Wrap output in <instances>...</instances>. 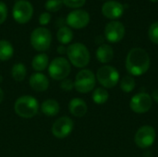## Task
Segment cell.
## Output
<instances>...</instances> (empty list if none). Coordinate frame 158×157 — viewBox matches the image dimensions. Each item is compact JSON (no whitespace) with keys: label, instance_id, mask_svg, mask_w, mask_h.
Masks as SVG:
<instances>
[{"label":"cell","instance_id":"cell-9","mask_svg":"<svg viewBox=\"0 0 158 157\" xmlns=\"http://www.w3.org/2000/svg\"><path fill=\"white\" fill-rule=\"evenodd\" d=\"M156 130L149 125L141 127L134 136L135 144L141 149H146L151 147L156 141Z\"/></svg>","mask_w":158,"mask_h":157},{"label":"cell","instance_id":"cell-25","mask_svg":"<svg viewBox=\"0 0 158 157\" xmlns=\"http://www.w3.org/2000/svg\"><path fill=\"white\" fill-rule=\"evenodd\" d=\"M62 6V0H47L45 3V9L48 12H56L61 9Z\"/></svg>","mask_w":158,"mask_h":157},{"label":"cell","instance_id":"cell-31","mask_svg":"<svg viewBox=\"0 0 158 157\" xmlns=\"http://www.w3.org/2000/svg\"><path fill=\"white\" fill-rule=\"evenodd\" d=\"M57 53L60 54V55H64V54H67V47L63 44L59 45L57 47Z\"/></svg>","mask_w":158,"mask_h":157},{"label":"cell","instance_id":"cell-32","mask_svg":"<svg viewBox=\"0 0 158 157\" xmlns=\"http://www.w3.org/2000/svg\"><path fill=\"white\" fill-rule=\"evenodd\" d=\"M152 99L158 104V89H156L153 93H152V95H151Z\"/></svg>","mask_w":158,"mask_h":157},{"label":"cell","instance_id":"cell-35","mask_svg":"<svg viewBox=\"0 0 158 157\" xmlns=\"http://www.w3.org/2000/svg\"><path fill=\"white\" fill-rule=\"evenodd\" d=\"M150 1H152V2H158V0H150Z\"/></svg>","mask_w":158,"mask_h":157},{"label":"cell","instance_id":"cell-3","mask_svg":"<svg viewBox=\"0 0 158 157\" xmlns=\"http://www.w3.org/2000/svg\"><path fill=\"white\" fill-rule=\"evenodd\" d=\"M14 110L19 117L31 118L37 114L39 110V103L33 96L23 95L16 100Z\"/></svg>","mask_w":158,"mask_h":157},{"label":"cell","instance_id":"cell-2","mask_svg":"<svg viewBox=\"0 0 158 157\" xmlns=\"http://www.w3.org/2000/svg\"><path fill=\"white\" fill-rule=\"evenodd\" d=\"M67 55L69 62L76 68H85L90 62V52L88 48L81 43H71L67 47Z\"/></svg>","mask_w":158,"mask_h":157},{"label":"cell","instance_id":"cell-13","mask_svg":"<svg viewBox=\"0 0 158 157\" xmlns=\"http://www.w3.org/2000/svg\"><path fill=\"white\" fill-rule=\"evenodd\" d=\"M74 129V122L69 117L59 118L52 126V133L56 138L64 139L68 137Z\"/></svg>","mask_w":158,"mask_h":157},{"label":"cell","instance_id":"cell-33","mask_svg":"<svg viewBox=\"0 0 158 157\" xmlns=\"http://www.w3.org/2000/svg\"><path fill=\"white\" fill-rule=\"evenodd\" d=\"M3 100H4V92H3V90L0 88V103H2Z\"/></svg>","mask_w":158,"mask_h":157},{"label":"cell","instance_id":"cell-23","mask_svg":"<svg viewBox=\"0 0 158 157\" xmlns=\"http://www.w3.org/2000/svg\"><path fill=\"white\" fill-rule=\"evenodd\" d=\"M108 97H109V93L107 90L103 87L96 88L93 92V95H92L93 101L96 105H104L108 100Z\"/></svg>","mask_w":158,"mask_h":157},{"label":"cell","instance_id":"cell-12","mask_svg":"<svg viewBox=\"0 0 158 157\" xmlns=\"http://www.w3.org/2000/svg\"><path fill=\"white\" fill-rule=\"evenodd\" d=\"M125 26L122 22L118 20H112L106 25L105 37L112 43L120 42L125 35Z\"/></svg>","mask_w":158,"mask_h":157},{"label":"cell","instance_id":"cell-10","mask_svg":"<svg viewBox=\"0 0 158 157\" xmlns=\"http://www.w3.org/2000/svg\"><path fill=\"white\" fill-rule=\"evenodd\" d=\"M153 105V99L147 93H139L133 95L130 102L131 109L136 114L147 113Z\"/></svg>","mask_w":158,"mask_h":157},{"label":"cell","instance_id":"cell-22","mask_svg":"<svg viewBox=\"0 0 158 157\" xmlns=\"http://www.w3.org/2000/svg\"><path fill=\"white\" fill-rule=\"evenodd\" d=\"M26 74H27V68L24 64L17 63V64L13 65L12 69H11V75H12V78L16 81H18V82L22 81L25 79Z\"/></svg>","mask_w":158,"mask_h":157},{"label":"cell","instance_id":"cell-24","mask_svg":"<svg viewBox=\"0 0 158 157\" xmlns=\"http://www.w3.org/2000/svg\"><path fill=\"white\" fill-rule=\"evenodd\" d=\"M119 84H120V89L124 93H131L135 89V87H136L135 80H134V78L131 75L124 76L120 80Z\"/></svg>","mask_w":158,"mask_h":157},{"label":"cell","instance_id":"cell-26","mask_svg":"<svg viewBox=\"0 0 158 157\" xmlns=\"http://www.w3.org/2000/svg\"><path fill=\"white\" fill-rule=\"evenodd\" d=\"M148 35L152 43L158 44V21L154 22L150 26L149 31H148Z\"/></svg>","mask_w":158,"mask_h":157},{"label":"cell","instance_id":"cell-18","mask_svg":"<svg viewBox=\"0 0 158 157\" xmlns=\"http://www.w3.org/2000/svg\"><path fill=\"white\" fill-rule=\"evenodd\" d=\"M60 106L57 101L54 99H47L44 101L41 105V111L43 114L48 117H54L56 116L59 113Z\"/></svg>","mask_w":158,"mask_h":157},{"label":"cell","instance_id":"cell-19","mask_svg":"<svg viewBox=\"0 0 158 157\" xmlns=\"http://www.w3.org/2000/svg\"><path fill=\"white\" fill-rule=\"evenodd\" d=\"M48 66H49V58L48 56L44 53L38 54L32 58L31 67L37 72L44 71Z\"/></svg>","mask_w":158,"mask_h":157},{"label":"cell","instance_id":"cell-5","mask_svg":"<svg viewBox=\"0 0 158 157\" xmlns=\"http://www.w3.org/2000/svg\"><path fill=\"white\" fill-rule=\"evenodd\" d=\"M97 81L105 89H111L119 82V73L118 69L112 66H103L96 73Z\"/></svg>","mask_w":158,"mask_h":157},{"label":"cell","instance_id":"cell-30","mask_svg":"<svg viewBox=\"0 0 158 157\" xmlns=\"http://www.w3.org/2000/svg\"><path fill=\"white\" fill-rule=\"evenodd\" d=\"M51 20V14L49 12H43L39 17V23L42 26L47 25Z\"/></svg>","mask_w":158,"mask_h":157},{"label":"cell","instance_id":"cell-11","mask_svg":"<svg viewBox=\"0 0 158 157\" xmlns=\"http://www.w3.org/2000/svg\"><path fill=\"white\" fill-rule=\"evenodd\" d=\"M66 22L72 29H83L90 22V15L86 10L75 9L69 13L66 19Z\"/></svg>","mask_w":158,"mask_h":157},{"label":"cell","instance_id":"cell-27","mask_svg":"<svg viewBox=\"0 0 158 157\" xmlns=\"http://www.w3.org/2000/svg\"><path fill=\"white\" fill-rule=\"evenodd\" d=\"M63 5L70 8H80L86 3V0H62Z\"/></svg>","mask_w":158,"mask_h":157},{"label":"cell","instance_id":"cell-29","mask_svg":"<svg viewBox=\"0 0 158 157\" xmlns=\"http://www.w3.org/2000/svg\"><path fill=\"white\" fill-rule=\"evenodd\" d=\"M6 18H7V6L3 1H0V24L4 23Z\"/></svg>","mask_w":158,"mask_h":157},{"label":"cell","instance_id":"cell-1","mask_svg":"<svg viewBox=\"0 0 158 157\" xmlns=\"http://www.w3.org/2000/svg\"><path fill=\"white\" fill-rule=\"evenodd\" d=\"M151 60L148 53L141 48H132L126 57V69L131 76H142L146 73L150 68Z\"/></svg>","mask_w":158,"mask_h":157},{"label":"cell","instance_id":"cell-16","mask_svg":"<svg viewBox=\"0 0 158 157\" xmlns=\"http://www.w3.org/2000/svg\"><path fill=\"white\" fill-rule=\"evenodd\" d=\"M69 109L72 116L76 118L84 117L88 111V106L85 101L81 98H73L69 104Z\"/></svg>","mask_w":158,"mask_h":157},{"label":"cell","instance_id":"cell-14","mask_svg":"<svg viewBox=\"0 0 158 157\" xmlns=\"http://www.w3.org/2000/svg\"><path fill=\"white\" fill-rule=\"evenodd\" d=\"M124 12V6L114 0H110L106 2L102 6V13L103 15L110 19H116L120 18Z\"/></svg>","mask_w":158,"mask_h":157},{"label":"cell","instance_id":"cell-34","mask_svg":"<svg viewBox=\"0 0 158 157\" xmlns=\"http://www.w3.org/2000/svg\"><path fill=\"white\" fill-rule=\"evenodd\" d=\"M3 82V77H2V75H0V83H2Z\"/></svg>","mask_w":158,"mask_h":157},{"label":"cell","instance_id":"cell-17","mask_svg":"<svg viewBox=\"0 0 158 157\" xmlns=\"http://www.w3.org/2000/svg\"><path fill=\"white\" fill-rule=\"evenodd\" d=\"M96 58L100 63L106 64L114 58V50L111 45L103 43L96 50Z\"/></svg>","mask_w":158,"mask_h":157},{"label":"cell","instance_id":"cell-28","mask_svg":"<svg viewBox=\"0 0 158 157\" xmlns=\"http://www.w3.org/2000/svg\"><path fill=\"white\" fill-rule=\"evenodd\" d=\"M60 87L63 91L65 92H70L73 90L74 88V81L71 80V79H65L63 81H61V83H60Z\"/></svg>","mask_w":158,"mask_h":157},{"label":"cell","instance_id":"cell-15","mask_svg":"<svg viewBox=\"0 0 158 157\" xmlns=\"http://www.w3.org/2000/svg\"><path fill=\"white\" fill-rule=\"evenodd\" d=\"M29 84L35 92H44L49 87V80L44 74L36 72L31 75Z\"/></svg>","mask_w":158,"mask_h":157},{"label":"cell","instance_id":"cell-6","mask_svg":"<svg viewBox=\"0 0 158 157\" xmlns=\"http://www.w3.org/2000/svg\"><path fill=\"white\" fill-rule=\"evenodd\" d=\"M96 77L90 69H81L76 75L74 81V88L81 93H87L95 87Z\"/></svg>","mask_w":158,"mask_h":157},{"label":"cell","instance_id":"cell-21","mask_svg":"<svg viewBox=\"0 0 158 157\" xmlns=\"http://www.w3.org/2000/svg\"><path fill=\"white\" fill-rule=\"evenodd\" d=\"M14 54V48L10 42L6 40H0V60L7 61Z\"/></svg>","mask_w":158,"mask_h":157},{"label":"cell","instance_id":"cell-7","mask_svg":"<svg viewBox=\"0 0 158 157\" xmlns=\"http://www.w3.org/2000/svg\"><path fill=\"white\" fill-rule=\"evenodd\" d=\"M70 71V63L65 57H56L48 66L49 75L56 81H63L67 79Z\"/></svg>","mask_w":158,"mask_h":157},{"label":"cell","instance_id":"cell-8","mask_svg":"<svg viewBox=\"0 0 158 157\" xmlns=\"http://www.w3.org/2000/svg\"><path fill=\"white\" fill-rule=\"evenodd\" d=\"M33 15V6L27 0H18L12 8L13 19L19 24H25L31 20Z\"/></svg>","mask_w":158,"mask_h":157},{"label":"cell","instance_id":"cell-4","mask_svg":"<svg viewBox=\"0 0 158 157\" xmlns=\"http://www.w3.org/2000/svg\"><path fill=\"white\" fill-rule=\"evenodd\" d=\"M31 44L39 52H44L49 49L52 43V34L50 31L44 27H39L32 31L31 34Z\"/></svg>","mask_w":158,"mask_h":157},{"label":"cell","instance_id":"cell-20","mask_svg":"<svg viewBox=\"0 0 158 157\" xmlns=\"http://www.w3.org/2000/svg\"><path fill=\"white\" fill-rule=\"evenodd\" d=\"M56 38H57V41L61 44H63V45L68 44L73 39V31L69 27L62 26L61 28L58 29V31L56 32Z\"/></svg>","mask_w":158,"mask_h":157}]
</instances>
